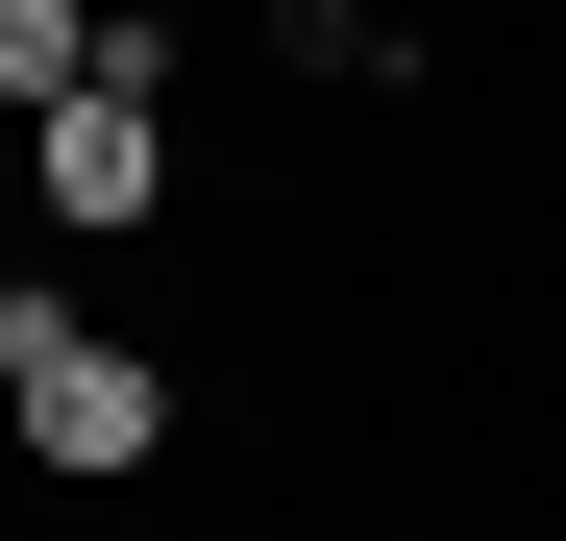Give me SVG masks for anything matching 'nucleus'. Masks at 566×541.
<instances>
[{"label":"nucleus","mask_w":566,"mask_h":541,"mask_svg":"<svg viewBox=\"0 0 566 541\" xmlns=\"http://www.w3.org/2000/svg\"><path fill=\"white\" fill-rule=\"evenodd\" d=\"M0 418H25L50 468H148V443H172V370H124V344L50 320V296H0Z\"/></svg>","instance_id":"nucleus-1"},{"label":"nucleus","mask_w":566,"mask_h":541,"mask_svg":"<svg viewBox=\"0 0 566 541\" xmlns=\"http://www.w3.org/2000/svg\"><path fill=\"white\" fill-rule=\"evenodd\" d=\"M25 172H50V222H148V198H172V148H148V25H124L99 99H50V124H25Z\"/></svg>","instance_id":"nucleus-2"},{"label":"nucleus","mask_w":566,"mask_h":541,"mask_svg":"<svg viewBox=\"0 0 566 541\" xmlns=\"http://www.w3.org/2000/svg\"><path fill=\"white\" fill-rule=\"evenodd\" d=\"M99 74H124L99 0H0V99H25V124H50V99H99Z\"/></svg>","instance_id":"nucleus-3"}]
</instances>
